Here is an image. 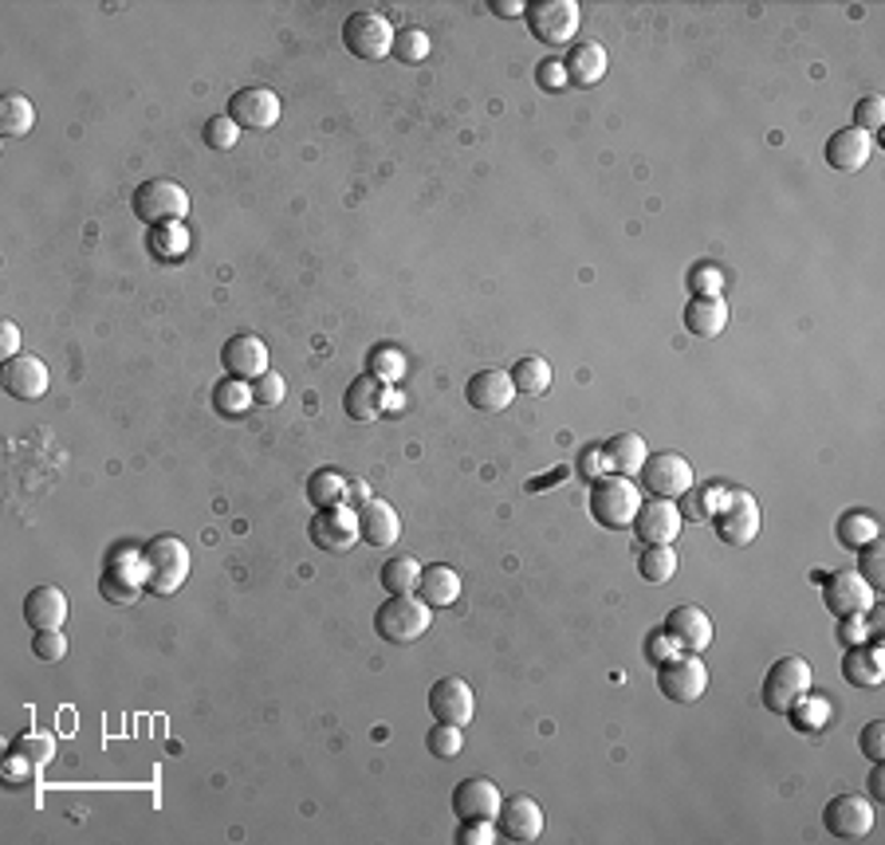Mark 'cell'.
<instances>
[{"instance_id": "cell-29", "label": "cell", "mask_w": 885, "mask_h": 845, "mask_svg": "<svg viewBox=\"0 0 885 845\" xmlns=\"http://www.w3.org/2000/svg\"><path fill=\"white\" fill-rule=\"evenodd\" d=\"M729 327V299L721 295H693L685 303V330L696 338H716Z\"/></svg>"}, {"instance_id": "cell-18", "label": "cell", "mask_w": 885, "mask_h": 845, "mask_svg": "<svg viewBox=\"0 0 885 845\" xmlns=\"http://www.w3.org/2000/svg\"><path fill=\"white\" fill-rule=\"evenodd\" d=\"M0 386L4 394L17 397V401H40L52 386V374L40 358H28V354H17L4 363V374H0Z\"/></svg>"}, {"instance_id": "cell-20", "label": "cell", "mask_w": 885, "mask_h": 845, "mask_svg": "<svg viewBox=\"0 0 885 845\" xmlns=\"http://www.w3.org/2000/svg\"><path fill=\"white\" fill-rule=\"evenodd\" d=\"M221 363H225L228 378L252 381L268 370V346H264V338L241 330V335H233L225 346H221Z\"/></svg>"}, {"instance_id": "cell-39", "label": "cell", "mask_w": 885, "mask_h": 845, "mask_svg": "<svg viewBox=\"0 0 885 845\" xmlns=\"http://www.w3.org/2000/svg\"><path fill=\"white\" fill-rule=\"evenodd\" d=\"M252 406V386L241 378H221L217 386H213V409H217L221 417H244Z\"/></svg>"}, {"instance_id": "cell-60", "label": "cell", "mask_w": 885, "mask_h": 845, "mask_svg": "<svg viewBox=\"0 0 885 845\" xmlns=\"http://www.w3.org/2000/svg\"><path fill=\"white\" fill-rule=\"evenodd\" d=\"M488 9L496 12V17H503V20H512V17H520V12H528V4H520V0H492Z\"/></svg>"}, {"instance_id": "cell-9", "label": "cell", "mask_w": 885, "mask_h": 845, "mask_svg": "<svg viewBox=\"0 0 885 845\" xmlns=\"http://www.w3.org/2000/svg\"><path fill=\"white\" fill-rule=\"evenodd\" d=\"M343 43L358 60H386L394 52V24L378 12H350L343 20Z\"/></svg>"}, {"instance_id": "cell-32", "label": "cell", "mask_w": 885, "mask_h": 845, "mask_svg": "<svg viewBox=\"0 0 885 845\" xmlns=\"http://www.w3.org/2000/svg\"><path fill=\"white\" fill-rule=\"evenodd\" d=\"M417 594L426 598L434 610H445L460 598V574L445 562H434V567H421V582H417Z\"/></svg>"}, {"instance_id": "cell-51", "label": "cell", "mask_w": 885, "mask_h": 845, "mask_svg": "<svg viewBox=\"0 0 885 845\" xmlns=\"http://www.w3.org/2000/svg\"><path fill=\"white\" fill-rule=\"evenodd\" d=\"M32 653L40 661H63L68 656V638L60 630H32Z\"/></svg>"}, {"instance_id": "cell-55", "label": "cell", "mask_w": 885, "mask_h": 845, "mask_svg": "<svg viewBox=\"0 0 885 845\" xmlns=\"http://www.w3.org/2000/svg\"><path fill=\"white\" fill-rule=\"evenodd\" d=\"M496 837H500V829L488 818L460 822V829H457V845H488V842H496Z\"/></svg>"}, {"instance_id": "cell-1", "label": "cell", "mask_w": 885, "mask_h": 845, "mask_svg": "<svg viewBox=\"0 0 885 845\" xmlns=\"http://www.w3.org/2000/svg\"><path fill=\"white\" fill-rule=\"evenodd\" d=\"M429 625H434V605L421 594H390L374 613V630L386 645H414Z\"/></svg>"}, {"instance_id": "cell-40", "label": "cell", "mask_w": 885, "mask_h": 845, "mask_svg": "<svg viewBox=\"0 0 885 845\" xmlns=\"http://www.w3.org/2000/svg\"><path fill=\"white\" fill-rule=\"evenodd\" d=\"M32 126H35V106L24 95L0 99V134L4 139H24Z\"/></svg>"}, {"instance_id": "cell-8", "label": "cell", "mask_w": 885, "mask_h": 845, "mask_svg": "<svg viewBox=\"0 0 885 845\" xmlns=\"http://www.w3.org/2000/svg\"><path fill=\"white\" fill-rule=\"evenodd\" d=\"M658 689L673 704H696L709 689V669L701 664V653L669 656L658 664Z\"/></svg>"}, {"instance_id": "cell-49", "label": "cell", "mask_w": 885, "mask_h": 845, "mask_svg": "<svg viewBox=\"0 0 885 845\" xmlns=\"http://www.w3.org/2000/svg\"><path fill=\"white\" fill-rule=\"evenodd\" d=\"M689 292L693 295H721L724 292V272L716 264H693L685 276Z\"/></svg>"}, {"instance_id": "cell-34", "label": "cell", "mask_w": 885, "mask_h": 845, "mask_svg": "<svg viewBox=\"0 0 885 845\" xmlns=\"http://www.w3.org/2000/svg\"><path fill=\"white\" fill-rule=\"evenodd\" d=\"M638 574L645 582H653V587L669 582V578L678 574V551H673V543H645L642 554H638Z\"/></svg>"}, {"instance_id": "cell-47", "label": "cell", "mask_w": 885, "mask_h": 845, "mask_svg": "<svg viewBox=\"0 0 885 845\" xmlns=\"http://www.w3.org/2000/svg\"><path fill=\"white\" fill-rule=\"evenodd\" d=\"M248 386H252V406H264V409L279 406V401H284V394H287V381L279 378L276 370H264L261 378H252Z\"/></svg>"}, {"instance_id": "cell-57", "label": "cell", "mask_w": 885, "mask_h": 845, "mask_svg": "<svg viewBox=\"0 0 885 845\" xmlns=\"http://www.w3.org/2000/svg\"><path fill=\"white\" fill-rule=\"evenodd\" d=\"M17 350H20V327L17 323H0V354H4V363L9 358H17Z\"/></svg>"}, {"instance_id": "cell-24", "label": "cell", "mask_w": 885, "mask_h": 845, "mask_svg": "<svg viewBox=\"0 0 885 845\" xmlns=\"http://www.w3.org/2000/svg\"><path fill=\"white\" fill-rule=\"evenodd\" d=\"M869 154H874V134L858 126L834 130L831 142H826V165L838 173H858L869 162Z\"/></svg>"}, {"instance_id": "cell-7", "label": "cell", "mask_w": 885, "mask_h": 845, "mask_svg": "<svg viewBox=\"0 0 885 845\" xmlns=\"http://www.w3.org/2000/svg\"><path fill=\"white\" fill-rule=\"evenodd\" d=\"M99 590H103L106 602L114 605H134L139 594L146 590V570H142V551L134 547H114L106 554V567L99 574Z\"/></svg>"}, {"instance_id": "cell-36", "label": "cell", "mask_w": 885, "mask_h": 845, "mask_svg": "<svg viewBox=\"0 0 885 845\" xmlns=\"http://www.w3.org/2000/svg\"><path fill=\"white\" fill-rule=\"evenodd\" d=\"M834 536H838V543L846 547V551H858L869 539L882 536V527H877V519L869 516V511H846V516L838 519V527H834Z\"/></svg>"}, {"instance_id": "cell-26", "label": "cell", "mask_w": 885, "mask_h": 845, "mask_svg": "<svg viewBox=\"0 0 885 845\" xmlns=\"http://www.w3.org/2000/svg\"><path fill=\"white\" fill-rule=\"evenodd\" d=\"M465 397H469V406L480 409V414H500V409L512 406L516 386H512V378H508L503 370H480V374H472V378H469Z\"/></svg>"}, {"instance_id": "cell-13", "label": "cell", "mask_w": 885, "mask_h": 845, "mask_svg": "<svg viewBox=\"0 0 885 845\" xmlns=\"http://www.w3.org/2000/svg\"><path fill=\"white\" fill-rule=\"evenodd\" d=\"M307 536L319 551L327 554H343L358 543V511L339 503V508H323L315 511V519L307 523Z\"/></svg>"}, {"instance_id": "cell-48", "label": "cell", "mask_w": 885, "mask_h": 845, "mask_svg": "<svg viewBox=\"0 0 885 845\" xmlns=\"http://www.w3.org/2000/svg\"><path fill=\"white\" fill-rule=\"evenodd\" d=\"M426 743L437 760H452V755H460V747H465V735H460L457 724H441V720H437L434 732L426 735Z\"/></svg>"}, {"instance_id": "cell-56", "label": "cell", "mask_w": 885, "mask_h": 845, "mask_svg": "<svg viewBox=\"0 0 885 845\" xmlns=\"http://www.w3.org/2000/svg\"><path fill=\"white\" fill-rule=\"evenodd\" d=\"M536 79L547 86V91H563L567 86V71H563V60H543L536 71Z\"/></svg>"}, {"instance_id": "cell-10", "label": "cell", "mask_w": 885, "mask_h": 845, "mask_svg": "<svg viewBox=\"0 0 885 845\" xmlns=\"http://www.w3.org/2000/svg\"><path fill=\"white\" fill-rule=\"evenodd\" d=\"M642 488L650 496H661V500H678L696 483L693 465H689L681 452H650L642 465Z\"/></svg>"}, {"instance_id": "cell-28", "label": "cell", "mask_w": 885, "mask_h": 845, "mask_svg": "<svg viewBox=\"0 0 885 845\" xmlns=\"http://www.w3.org/2000/svg\"><path fill=\"white\" fill-rule=\"evenodd\" d=\"M71 613V602L60 587L44 582V587H35L32 594L24 598V621L32 630H60L63 621Z\"/></svg>"}, {"instance_id": "cell-30", "label": "cell", "mask_w": 885, "mask_h": 845, "mask_svg": "<svg viewBox=\"0 0 885 845\" xmlns=\"http://www.w3.org/2000/svg\"><path fill=\"white\" fill-rule=\"evenodd\" d=\"M842 676L858 689H877L885 681L882 669V645L877 641H862V645H851V653L842 656Z\"/></svg>"}, {"instance_id": "cell-46", "label": "cell", "mask_w": 885, "mask_h": 845, "mask_svg": "<svg viewBox=\"0 0 885 845\" xmlns=\"http://www.w3.org/2000/svg\"><path fill=\"white\" fill-rule=\"evenodd\" d=\"M201 139H205L208 150H233L236 142H241V126H236L228 114H213V119H205V126H201Z\"/></svg>"}, {"instance_id": "cell-45", "label": "cell", "mask_w": 885, "mask_h": 845, "mask_svg": "<svg viewBox=\"0 0 885 845\" xmlns=\"http://www.w3.org/2000/svg\"><path fill=\"white\" fill-rule=\"evenodd\" d=\"M185 248H190V233L182 225H157L154 236H150V252L157 259H177Z\"/></svg>"}, {"instance_id": "cell-61", "label": "cell", "mask_w": 885, "mask_h": 845, "mask_svg": "<svg viewBox=\"0 0 885 845\" xmlns=\"http://www.w3.org/2000/svg\"><path fill=\"white\" fill-rule=\"evenodd\" d=\"M869 794H874V803H882V794H885L882 763H874V771H869Z\"/></svg>"}, {"instance_id": "cell-59", "label": "cell", "mask_w": 885, "mask_h": 845, "mask_svg": "<svg viewBox=\"0 0 885 845\" xmlns=\"http://www.w3.org/2000/svg\"><path fill=\"white\" fill-rule=\"evenodd\" d=\"M370 500V488H366L363 480H347V496H343V503H347V508H363V503Z\"/></svg>"}, {"instance_id": "cell-23", "label": "cell", "mask_w": 885, "mask_h": 845, "mask_svg": "<svg viewBox=\"0 0 885 845\" xmlns=\"http://www.w3.org/2000/svg\"><path fill=\"white\" fill-rule=\"evenodd\" d=\"M358 539L378 547V551H390L401 539V519H398V511H394V503L370 496V500L358 508Z\"/></svg>"}, {"instance_id": "cell-15", "label": "cell", "mask_w": 885, "mask_h": 845, "mask_svg": "<svg viewBox=\"0 0 885 845\" xmlns=\"http://www.w3.org/2000/svg\"><path fill=\"white\" fill-rule=\"evenodd\" d=\"M225 114L236 126L268 130L279 122V95L272 86H241V91H233V99H228Z\"/></svg>"}, {"instance_id": "cell-4", "label": "cell", "mask_w": 885, "mask_h": 845, "mask_svg": "<svg viewBox=\"0 0 885 845\" xmlns=\"http://www.w3.org/2000/svg\"><path fill=\"white\" fill-rule=\"evenodd\" d=\"M712 527H716V539L729 547H747L755 543L760 527H764V511H760V500L744 488H724L721 503L712 511Z\"/></svg>"}, {"instance_id": "cell-21", "label": "cell", "mask_w": 885, "mask_h": 845, "mask_svg": "<svg viewBox=\"0 0 885 845\" xmlns=\"http://www.w3.org/2000/svg\"><path fill=\"white\" fill-rule=\"evenodd\" d=\"M496 829L503 837H512V842H536L543 834V811H539V803L528 798V794H512L496 811Z\"/></svg>"}, {"instance_id": "cell-19", "label": "cell", "mask_w": 885, "mask_h": 845, "mask_svg": "<svg viewBox=\"0 0 885 845\" xmlns=\"http://www.w3.org/2000/svg\"><path fill=\"white\" fill-rule=\"evenodd\" d=\"M681 527H685V519H681L678 503L661 500V496L642 503L634 516V536L642 539V543H673V539L681 536Z\"/></svg>"}, {"instance_id": "cell-38", "label": "cell", "mask_w": 885, "mask_h": 845, "mask_svg": "<svg viewBox=\"0 0 885 845\" xmlns=\"http://www.w3.org/2000/svg\"><path fill=\"white\" fill-rule=\"evenodd\" d=\"M343 496H347V476L335 472V468H319V472L307 480V500L315 503V511L339 508Z\"/></svg>"}, {"instance_id": "cell-5", "label": "cell", "mask_w": 885, "mask_h": 845, "mask_svg": "<svg viewBox=\"0 0 885 845\" xmlns=\"http://www.w3.org/2000/svg\"><path fill=\"white\" fill-rule=\"evenodd\" d=\"M134 216L142 225L157 228V225H177L185 213H190V193L185 185H177L174 177H150L134 190Z\"/></svg>"}, {"instance_id": "cell-43", "label": "cell", "mask_w": 885, "mask_h": 845, "mask_svg": "<svg viewBox=\"0 0 885 845\" xmlns=\"http://www.w3.org/2000/svg\"><path fill=\"white\" fill-rule=\"evenodd\" d=\"M724 488L716 483V488H689L685 496H681V519H712V511H716V503H721Z\"/></svg>"}, {"instance_id": "cell-35", "label": "cell", "mask_w": 885, "mask_h": 845, "mask_svg": "<svg viewBox=\"0 0 885 845\" xmlns=\"http://www.w3.org/2000/svg\"><path fill=\"white\" fill-rule=\"evenodd\" d=\"M512 386L516 394H528V397H539L551 389V363L547 358H539V354H528V358H520V363L512 366Z\"/></svg>"}, {"instance_id": "cell-52", "label": "cell", "mask_w": 885, "mask_h": 845, "mask_svg": "<svg viewBox=\"0 0 885 845\" xmlns=\"http://www.w3.org/2000/svg\"><path fill=\"white\" fill-rule=\"evenodd\" d=\"M885 122V99L882 95H866L854 103V126L866 130V134H874V130H882Z\"/></svg>"}, {"instance_id": "cell-6", "label": "cell", "mask_w": 885, "mask_h": 845, "mask_svg": "<svg viewBox=\"0 0 885 845\" xmlns=\"http://www.w3.org/2000/svg\"><path fill=\"white\" fill-rule=\"evenodd\" d=\"M811 664L807 656H780V661L767 669L764 684H760V700H764L767 712H775V716H783L791 704H795L803 692H811Z\"/></svg>"}, {"instance_id": "cell-37", "label": "cell", "mask_w": 885, "mask_h": 845, "mask_svg": "<svg viewBox=\"0 0 885 845\" xmlns=\"http://www.w3.org/2000/svg\"><path fill=\"white\" fill-rule=\"evenodd\" d=\"M386 594H414L417 582H421V562L409 559V554H398V559L383 562V574H378Z\"/></svg>"}, {"instance_id": "cell-58", "label": "cell", "mask_w": 885, "mask_h": 845, "mask_svg": "<svg viewBox=\"0 0 885 845\" xmlns=\"http://www.w3.org/2000/svg\"><path fill=\"white\" fill-rule=\"evenodd\" d=\"M599 465L607 468V457H602V449H587V452H582V468H579V472L587 476V480H599V476H602Z\"/></svg>"}, {"instance_id": "cell-14", "label": "cell", "mask_w": 885, "mask_h": 845, "mask_svg": "<svg viewBox=\"0 0 885 845\" xmlns=\"http://www.w3.org/2000/svg\"><path fill=\"white\" fill-rule=\"evenodd\" d=\"M823 826L838 842H858L874 829V803H866L858 794H838L823 806Z\"/></svg>"}, {"instance_id": "cell-31", "label": "cell", "mask_w": 885, "mask_h": 845, "mask_svg": "<svg viewBox=\"0 0 885 845\" xmlns=\"http://www.w3.org/2000/svg\"><path fill=\"white\" fill-rule=\"evenodd\" d=\"M602 457H607V465L614 468L618 476H630V480H634V476L642 472L650 449H645V440L638 437V432H618V437H610L607 445H602Z\"/></svg>"}, {"instance_id": "cell-11", "label": "cell", "mask_w": 885, "mask_h": 845, "mask_svg": "<svg viewBox=\"0 0 885 845\" xmlns=\"http://www.w3.org/2000/svg\"><path fill=\"white\" fill-rule=\"evenodd\" d=\"M528 28L547 48H563L579 32V4L574 0H539L528 9Z\"/></svg>"}, {"instance_id": "cell-44", "label": "cell", "mask_w": 885, "mask_h": 845, "mask_svg": "<svg viewBox=\"0 0 885 845\" xmlns=\"http://www.w3.org/2000/svg\"><path fill=\"white\" fill-rule=\"evenodd\" d=\"M858 574L869 590H882L885 587V547L882 536L869 539L866 547H858Z\"/></svg>"}, {"instance_id": "cell-53", "label": "cell", "mask_w": 885, "mask_h": 845, "mask_svg": "<svg viewBox=\"0 0 885 845\" xmlns=\"http://www.w3.org/2000/svg\"><path fill=\"white\" fill-rule=\"evenodd\" d=\"M869 633V641H877V618L866 621V613H858V618H842L838 621V638L846 641V645H862Z\"/></svg>"}, {"instance_id": "cell-12", "label": "cell", "mask_w": 885, "mask_h": 845, "mask_svg": "<svg viewBox=\"0 0 885 845\" xmlns=\"http://www.w3.org/2000/svg\"><path fill=\"white\" fill-rule=\"evenodd\" d=\"M823 602L838 621L858 618V613L874 610L877 590H869L866 582H862L858 570H834V574H826V582H823Z\"/></svg>"}, {"instance_id": "cell-33", "label": "cell", "mask_w": 885, "mask_h": 845, "mask_svg": "<svg viewBox=\"0 0 885 845\" xmlns=\"http://www.w3.org/2000/svg\"><path fill=\"white\" fill-rule=\"evenodd\" d=\"M783 716L791 720V727H795V732L818 735L834 720V704L826 696H811V692H803V696H798L795 704L783 712Z\"/></svg>"}, {"instance_id": "cell-3", "label": "cell", "mask_w": 885, "mask_h": 845, "mask_svg": "<svg viewBox=\"0 0 885 845\" xmlns=\"http://www.w3.org/2000/svg\"><path fill=\"white\" fill-rule=\"evenodd\" d=\"M642 508V488L630 476H599L590 480V516L610 531L634 527V516Z\"/></svg>"}, {"instance_id": "cell-25", "label": "cell", "mask_w": 885, "mask_h": 845, "mask_svg": "<svg viewBox=\"0 0 885 845\" xmlns=\"http://www.w3.org/2000/svg\"><path fill=\"white\" fill-rule=\"evenodd\" d=\"M386 406H390V389H386L383 378H374V374H363L347 386L343 394V409H347L350 421H374V417H383Z\"/></svg>"}, {"instance_id": "cell-42", "label": "cell", "mask_w": 885, "mask_h": 845, "mask_svg": "<svg viewBox=\"0 0 885 845\" xmlns=\"http://www.w3.org/2000/svg\"><path fill=\"white\" fill-rule=\"evenodd\" d=\"M429 48H434V43H429V35L421 32V28H401V32H394V60L398 63H409V68H414V63H421L429 55Z\"/></svg>"}, {"instance_id": "cell-16", "label": "cell", "mask_w": 885, "mask_h": 845, "mask_svg": "<svg viewBox=\"0 0 885 845\" xmlns=\"http://www.w3.org/2000/svg\"><path fill=\"white\" fill-rule=\"evenodd\" d=\"M429 712H434V720H441V724H457V727L469 724V720L477 716V696H472L469 681L441 676V681L429 689Z\"/></svg>"}, {"instance_id": "cell-50", "label": "cell", "mask_w": 885, "mask_h": 845, "mask_svg": "<svg viewBox=\"0 0 885 845\" xmlns=\"http://www.w3.org/2000/svg\"><path fill=\"white\" fill-rule=\"evenodd\" d=\"M370 374L383 381H398L401 374H406V358H401V350H394V346H378V350H370Z\"/></svg>"}, {"instance_id": "cell-41", "label": "cell", "mask_w": 885, "mask_h": 845, "mask_svg": "<svg viewBox=\"0 0 885 845\" xmlns=\"http://www.w3.org/2000/svg\"><path fill=\"white\" fill-rule=\"evenodd\" d=\"M9 755H20V760L32 763V767H48V763L55 760V735L52 732H28V735H20V740H12Z\"/></svg>"}, {"instance_id": "cell-2", "label": "cell", "mask_w": 885, "mask_h": 845, "mask_svg": "<svg viewBox=\"0 0 885 845\" xmlns=\"http://www.w3.org/2000/svg\"><path fill=\"white\" fill-rule=\"evenodd\" d=\"M190 547L182 543L177 536H157L142 547V570H146V590L157 598L165 594H177L185 587V578H190Z\"/></svg>"}, {"instance_id": "cell-22", "label": "cell", "mask_w": 885, "mask_h": 845, "mask_svg": "<svg viewBox=\"0 0 885 845\" xmlns=\"http://www.w3.org/2000/svg\"><path fill=\"white\" fill-rule=\"evenodd\" d=\"M665 633L681 653H704L712 645V618L701 605H678V610H669Z\"/></svg>"}, {"instance_id": "cell-17", "label": "cell", "mask_w": 885, "mask_h": 845, "mask_svg": "<svg viewBox=\"0 0 885 845\" xmlns=\"http://www.w3.org/2000/svg\"><path fill=\"white\" fill-rule=\"evenodd\" d=\"M500 803H503L500 786H496L492 778H480V775L460 778L457 791H452V811H457L460 822H472V818L496 822V811H500Z\"/></svg>"}, {"instance_id": "cell-27", "label": "cell", "mask_w": 885, "mask_h": 845, "mask_svg": "<svg viewBox=\"0 0 885 845\" xmlns=\"http://www.w3.org/2000/svg\"><path fill=\"white\" fill-rule=\"evenodd\" d=\"M607 68H610L607 48H602V43H594V40L571 43V48H567V55H563L567 83H574V86L602 83V79H607Z\"/></svg>"}, {"instance_id": "cell-54", "label": "cell", "mask_w": 885, "mask_h": 845, "mask_svg": "<svg viewBox=\"0 0 885 845\" xmlns=\"http://www.w3.org/2000/svg\"><path fill=\"white\" fill-rule=\"evenodd\" d=\"M858 747H862V755H866L869 763H885V724H882V720H869V724L862 727Z\"/></svg>"}]
</instances>
